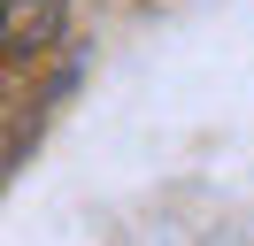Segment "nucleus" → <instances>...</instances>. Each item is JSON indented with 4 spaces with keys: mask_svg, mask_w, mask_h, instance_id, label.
<instances>
[{
    "mask_svg": "<svg viewBox=\"0 0 254 246\" xmlns=\"http://www.w3.org/2000/svg\"><path fill=\"white\" fill-rule=\"evenodd\" d=\"M0 54H16V8L0 0Z\"/></svg>",
    "mask_w": 254,
    "mask_h": 246,
    "instance_id": "f257e3e1",
    "label": "nucleus"
}]
</instances>
